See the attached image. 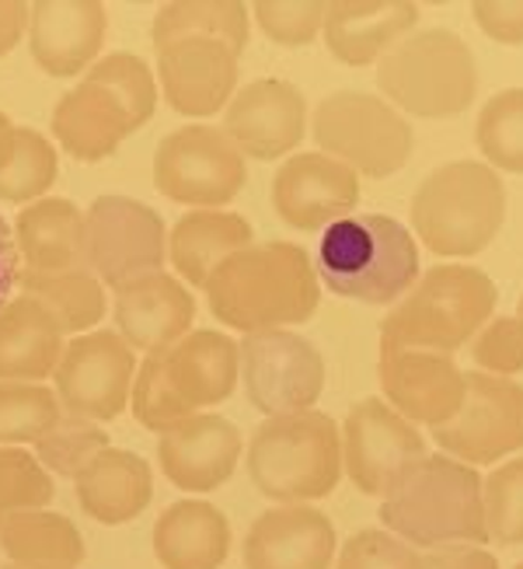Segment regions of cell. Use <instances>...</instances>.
<instances>
[{
  "label": "cell",
  "mask_w": 523,
  "mask_h": 569,
  "mask_svg": "<svg viewBox=\"0 0 523 569\" xmlns=\"http://www.w3.org/2000/svg\"><path fill=\"white\" fill-rule=\"evenodd\" d=\"M203 293L217 321L248 336L304 326L321 305V280L301 244L252 241L217 269Z\"/></svg>",
  "instance_id": "6da1fadb"
},
{
  "label": "cell",
  "mask_w": 523,
  "mask_h": 569,
  "mask_svg": "<svg viewBox=\"0 0 523 569\" xmlns=\"http://www.w3.org/2000/svg\"><path fill=\"white\" fill-rule=\"evenodd\" d=\"M311 130L321 154L342 161L363 179H388L402 171L415 147L409 119L366 91H335L321 98Z\"/></svg>",
  "instance_id": "ba28073f"
},
{
  "label": "cell",
  "mask_w": 523,
  "mask_h": 569,
  "mask_svg": "<svg viewBox=\"0 0 523 569\" xmlns=\"http://www.w3.org/2000/svg\"><path fill=\"white\" fill-rule=\"evenodd\" d=\"M384 102L419 119H451L475 106L479 63L471 46L446 29H422L378 63Z\"/></svg>",
  "instance_id": "52a82bcc"
},
{
  "label": "cell",
  "mask_w": 523,
  "mask_h": 569,
  "mask_svg": "<svg viewBox=\"0 0 523 569\" xmlns=\"http://www.w3.org/2000/svg\"><path fill=\"white\" fill-rule=\"evenodd\" d=\"M342 476L366 497H388L405 468L426 458V437L384 399H363L342 423Z\"/></svg>",
  "instance_id": "5bb4252c"
},
{
  "label": "cell",
  "mask_w": 523,
  "mask_h": 569,
  "mask_svg": "<svg viewBox=\"0 0 523 569\" xmlns=\"http://www.w3.org/2000/svg\"><path fill=\"white\" fill-rule=\"evenodd\" d=\"M29 29V4L24 0H0V60L21 42Z\"/></svg>",
  "instance_id": "7dc6e473"
},
{
  "label": "cell",
  "mask_w": 523,
  "mask_h": 569,
  "mask_svg": "<svg viewBox=\"0 0 523 569\" xmlns=\"http://www.w3.org/2000/svg\"><path fill=\"white\" fill-rule=\"evenodd\" d=\"M513 569H523V562H520V566H513Z\"/></svg>",
  "instance_id": "f5cc1de1"
},
{
  "label": "cell",
  "mask_w": 523,
  "mask_h": 569,
  "mask_svg": "<svg viewBox=\"0 0 523 569\" xmlns=\"http://www.w3.org/2000/svg\"><path fill=\"white\" fill-rule=\"evenodd\" d=\"M81 510L98 525H127L154 500L151 465L140 455L105 448L84 472L73 479Z\"/></svg>",
  "instance_id": "83f0119b"
},
{
  "label": "cell",
  "mask_w": 523,
  "mask_h": 569,
  "mask_svg": "<svg viewBox=\"0 0 523 569\" xmlns=\"http://www.w3.org/2000/svg\"><path fill=\"white\" fill-rule=\"evenodd\" d=\"M381 391L384 402L405 416L412 427H443L464 406V370L446 353L398 350L381 353Z\"/></svg>",
  "instance_id": "e0dca14e"
},
{
  "label": "cell",
  "mask_w": 523,
  "mask_h": 569,
  "mask_svg": "<svg viewBox=\"0 0 523 569\" xmlns=\"http://www.w3.org/2000/svg\"><path fill=\"white\" fill-rule=\"evenodd\" d=\"M426 569H500L492 552H485L482 546H446V549H433L430 556H422Z\"/></svg>",
  "instance_id": "bcb514c9"
},
{
  "label": "cell",
  "mask_w": 523,
  "mask_h": 569,
  "mask_svg": "<svg viewBox=\"0 0 523 569\" xmlns=\"http://www.w3.org/2000/svg\"><path fill=\"white\" fill-rule=\"evenodd\" d=\"M231 552V525L207 500L171 503L154 525V556L164 569H220Z\"/></svg>",
  "instance_id": "f546056e"
},
{
  "label": "cell",
  "mask_w": 523,
  "mask_h": 569,
  "mask_svg": "<svg viewBox=\"0 0 523 569\" xmlns=\"http://www.w3.org/2000/svg\"><path fill=\"white\" fill-rule=\"evenodd\" d=\"M137 353L119 332H84L67 342L57 363V399L70 416L109 423L130 406Z\"/></svg>",
  "instance_id": "4fadbf2b"
},
{
  "label": "cell",
  "mask_w": 523,
  "mask_h": 569,
  "mask_svg": "<svg viewBox=\"0 0 523 569\" xmlns=\"http://www.w3.org/2000/svg\"><path fill=\"white\" fill-rule=\"evenodd\" d=\"M158 81L168 109L207 119L231 106L238 88V57L213 39H179L158 49Z\"/></svg>",
  "instance_id": "ac0fdd59"
},
{
  "label": "cell",
  "mask_w": 523,
  "mask_h": 569,
  "mask_svg": "<svg viewBox=\"0 0 523 569\" xmlns=\"http://www.w3.org/2000/svg\"><path fill=\"white\" fill-rule=\"evenodd\" d=\"M164 378L192 412L228 402L241 381V353L228 332L195 329L164 350Z\"/></svg>",
  "instance_id": "d4e9b609"
},
{
  "label": "cell",
  "mask_w": 523,
  "mask_h": 569,
  "mask_svg": "<svg viewBox=\"0 0 523 569\" xmlns=\"http://www.w3.org/2000/svg\"><path fill=\"white\" fill-rule=\"evenodd\" d=\"M471 18L489 39L503 46H523V0H475Z\"/></svg>",
  "instance_id": "f6af8a7d"
},
{
  "label": "cell",
  "mask_w": 523,
  "mask_h": 569,
  "mask_svg": "<svg viewBox=\"0 0 523 569\" xmlns=\"http://www.w3.org/2000/svg\"><path fill=\"white\" fill-rule=\"evenodd\" d=\"M446 458L464 465H495L523 448V385L482 370L464 375L461 412L433 430Z\"/></svg>",
  "instance_id": "7c38bea8"
},
{
  "label": "cell",
  "mask_w": 523,
  "mask_h": 569,
  "mask_svg": "<svg viewBox=\"0 0 523 569\" xmlns=\"http://www.w3.org/2000/svg\"><path fill=\"white\" fill-rule=\"evenodd\" d=\"M115 332L137 353H161L171 350L182 336L192 332L195 301L179 277L147 273L115 290Z\"/></svg>",
  "instance_id": "d6986e66"
},
{
  "label": "cell",
  "mask_w": 523,
  "mask_h": 569,
  "mask_svg": "<svg viewBox=\"0 0 523 569\" xmlns=\"http://www.w3.org/2000/svg\"><path fill=\"white\" fill-rule=\"evenodd\" d=\"M105 448H112V443H109V433L102 430V423H91V419L63 412L57 423L36 440V458L46 472H57L63 479H78Z\"/></svg>",
  "instance_id": "d590c367"
},
{
  "label": "cell",
  "mask_w": 523,
  "mask_h": 569,
  "mask_svg": "<svg viewBox=\"0 0 523 569\" xmlns=\"http://www.w3.org/2000/svg\"><path fill=\"white\" fill-rule=\"evenodd\" d=\"M360 203V176L342 161L308 151L272 176V210L293 231H318L345 220Z\"/></svg>",
  "instance_id": "9a60e30c"
},
{
  "label": "cell",
  "mask_w": 523,
  "mask_h": 569,
  "mask_svg": "<svg viewBox=\"0 0 523 569\" xmlns=\"http://www.w3.org/2000/svg\"><path fill=\"white\" fill-rule=\"evenodd\" d=\"M248 8L238 0H171L154 14L151 39L158 49L179 39H213L238 57L248 46Z\"/></svg>",
  "instance_id": "1f68e13d"
},
{
  "label": "cell",
  "mask_w": 523,
  "mask_h": 569,
  "mask_svg": "<svg viewBox=\"0 0 523 569\" xmlns=\"http://www.w3.org/2000/svg\"><path fill=\"white\" fill-rule=\"evenodd\" d=\"M475 140L492 171L523 176V88L489 98L475 122Z\"/></svg>",
  "instance_id": "e575fe53"
},
{
  "label": "cell",
  "mask_w": 523,
  "mask_h": 569,
  "mask_svg": "<svg viewBox=\"0 0 523 569\" xmlns=\"http://www.w3.org/2000/svg\"><path fill=\"white\" fill-rule=\"evenodd\" d=\"M0 549L18 569H78L88 556L78 525L53 510L14 513L0 525Z\"/></svg>",
  "instance_id": "4dcf8cb0"
},
{
  "label": "cell",
  "mask_w": 523,
  "mask_h": 569,
  "mask_svg": "<svg viewBox=\"0 0 523 569\" xmlns=\"http://www.w3.org/2000/svg\"><path fill=\"white\" fill-rule=\"evenodd\" d=\"M137 130L133 116L94 73H84V81L73 84L53 109V137L78 161L112 158L119 143Z\"/></svg>",
  "instance_id": "cb8c5ba5"
},
{
  "label": "cell",
  "mask_w": 523,
  "mask_h": 569,
  "mask_svg": "<svg viewBox=\"0 0 523 569\" xmlns=\"http://www.w3.org/2000/svg\"><path fill=\"white\" fill-rule=\"evenodd\" d=\"M168 262V228L158 210L130 196H98L84 213V269L102 287H127Z\"/></svg>",
  "instance_id": "9c48e42d"
},
{
  "label": "cell",
  "mask_w": 523,
  "mask_h": 569,
  "mask_svg": "<svg viewBox=\"0 0 523 569\" xmlns=\"http://www.w3.org/2000/svg\"><path fill=\"white\" fill-rule=\"evenodd\" d=\"M223 133L231 137L241 158L276 161L308 133V98L296 84L280 78L252 81L231 98L223 112Z\"/></svg>",
  "instance_id": "2e32d148"
},
{
  "label": "cell",
  "mask_w": 523,
  "mask_h": 569,
  "mask_svg": "<svg viewBox=\"0 0 523 569\" xmlns=\"http://www.w3.org/2000/svg\"><path fill=\"white\" fill-rule=\"evenodd\" d=\"M8 127H11V119H8V116H4V112H0V133H4V130H8Z\"/></svg>",
  "instance_id": "681fc988"
},
{
  "label": "cell",
  "mask_w": 523,
  "mask_h": 569,
  "mask_svg": "<svg viewBox=\"0 0 523 569\" xmlns=\"http://www.w3.org/2000/svg\"><path fill=\"white\" fill-rule=\"evenodd\" d=\"M244 395L265 416L308 412L325 388V360L318 346L286 329L248 332L238 342Z\"/></svg>",
  "instance_id": "8fae6325"
},
{
  "label": "cell",
  "mask_w": 523,
  "mask_h": 569,
  "mask_svg": "<svg viewBox=\"0 0 523 569\" xmlns=\"http://www.w3.org/2000/svg\"><path fill=\"white\" fill-rule=\"evenodd\" d=\"M516 321H520V326H523V297H520V305H516V315H513Z\"/></svg>",
  "instance_id": "f907efd6"
},
{
  "label": "cell",
  "mask_w": 523,
  "mask_h": 569,
  "mask_svg": "<svg viewBox=\"0 0 523 569\" xmlns=\"http://www.w3.org/2000/svg\"><path fill=\"white\" fill-rule=\"evenodd\" d=\"M335 528L308 503L272 507L248 528L244 569H332Z\"/></svg>",
  "instance_id": "7402d4cb"
},
{
  "label": "cell",
  "mask_w": 523,
  "mask_h": 569,
  "mask_svg": "<svg viewBox=\"0 0 523 569\" xmlns=\"http://www.w3.org/2000/svg\"><path fill=\"white\" fill-rule=\"evenodd\" d=\"M252 224L231 210H192L174 220L168 234V259L179 280L207 287V280L234 252L252 244Z\"/></svg>",
  "instance_id": "f1b7e54d"
},
{
  "label": "cell",
  "mask_w": 523,
  "mask_h": 569,
  "mask_svg": "<svg viewBox=\"0 0 523 569\" xmlns=\"http://www.w3.org/2000/svg\"><path fill=\"white\" fill-rule=\"evenodd\" d=\"M495 301L500 290L482 269L461 262L433 266L381 321V353L426 350L451 357L482 332Z\"/></svg>",
  "instance_id": "277c9868"
},
{
  "label": "cell",
  "mask_w": 523,
  "mask_h": 569,
  "mask_svg": "<svg viewBox=\"0 0 523 569\" xmlns=\"http://www.w3.org/2000/svg\"><path fill=\"white\" fill-rule=\"evenodd\" d=\"M130 406L137 423L154 430V433H168L174 427H182L189 416H195L189 406L179 402V395L171 391L168 378H164V350L151 353L133 378V391H130Z\"/></svg>",
  "instance_id": "ab89813d"
},
{
  "label": "cell",
  "mask_w": 523,
  "mask_h": 569,
  "mask_svg": "<svg viewBox=\"0 0 523 569\" xmlns=\"http://www.w3.org/2000/svg\"><path fill=\"white\" fill-rule=\"evenodd\" d=\"M252 11L259 29L280 46H308L321 36V24H325L321 0H259Z\"/></svg>",
  "instance_id": "b9f144b4"
},
{
  "label": "cell",
  "mask_w": 523,
  "mask_h": 569,
  "mask_svg": "<svg viewBox=\"0 0 523 569\" xmlns=\"http://www.w3.org/2000/svg\"><path fill=\"white\" fill-rule=\"evenodd\" d=\"M105 8L98 0H39L29 8V49L49 78H78L105 42Z\"/></svg>",
  "instance_id": "44dd1931"
},
{
  "label": "cell",
  "mask_w": 523,
  "mask_h": 569,
  "mask_svg": "<svg viewBox=\"0 0 523 569\" xmlns=\"http://www.w3.org/2000/svg\"><path fill=\"white\" fill-rule=\"evenodd\" d=\"M63 416L53 388L29 381H0V448L36 443Z\"/></svg>",
  "instance_id": "8d00e7d4"
},
{
  "label": "cell",
  "mask_w": 523,
  "mask_h": 569,
  "mask_svg": "<svg viewBox=\"0 0 523 569\" xmlns=\"http://www.w3.org/2000/svg\"><path fill=\"white\" fill-rule=\"evenodd\" d=\"M335 569H426L419 549L394 538L391 531L366 528L356 531L335 556Z\"/></svg>",
  "instance_id": "7bdbcfd3"
},
{
  "label": "cell",
  "mask_w": 523,
  "mask_h": 569,
  "mask_svg": "<svg viewBox=\"0 0 523 569\" xmlns=\"http://www.w3.org/2000/svg\"><path fill=\"white\" fill-rule=\"evenodd\" d=\"M18 280H21V259L14 249V234L8 220L0 217V305L11 301V290L18 287Z\"/></svg>",
  "instance_id": "c3c4849f"
},
{
  "label": "cell",
  "mask_w": 523,
  "mask_h": 569,
  "mask_svg": "<svg viewBox=\"0 0 523 569\" xmlns=\"http://www.w3.org/2000/svg\"><path fill=\"white\" fill-rule=\"evenodd\" d=\"M248 164L231 137L192 122L168 133L154 151V186L174 203L220 210L244 189Z\"/></svg>",
  "instance_id": "30bf717a"
},
{
  "label": "cell",
  "mask_w": 523,
  "mask_h": 569,
  "mask_svg": "<svg viewBox=\"0 0 523 569\" xmlns=\"http://www.w3.org/2000/svg\"><path fill=\"white\" fill-rule=\"evenodd\" d=\"M485 535L495 546H523V455L482 479Z\"/></svg>",
  "instance_id": "74e56055"
},
{
  "label": "cell",
  "mask_w": 523,
  "mask_h": 569,
  "mask_svg": "<svg viewBox=\"0 0 523 569\" xmlns=\"http://www.w3.org/2000/svg\"><path fill=\"white\" fill-rule=\"evenodd\" d=\"M381 521L412 549L485 546L482 476L446 455L419 458L384 497Z\"/></svg>",
  "instance_id": "7a4b0ae2"
},
{
  "label": "cell",
  "mask_w": 523,
  "mask_h": 569,
  "mask_svg": "<svg viewBox=\"0 0 523 569\" xmlns=\"http://www.w3.org/2000/svg\"><path fill=\"white\" fill-rule=\"evenodd\" d=\"M506 186L485 161H451L419 182L409 220L419 241L446 259L485 252L506 224Z\"/></svg>",
  "instance_id": "5b68a950"
},
{
  "label": "cell",
  "mask_w": 523,
  "mask_h": 569,
  "mask_svg": "<svg viewBox=\"0 0 523 569\" xmlns=\"http://www.w3.org/2000/svg\"><path fill=\"white\" fill-rule=\"evenodd\" d=\"M419 24V8L409 0H332L325 4L321 36L329 53L345 67L381 63Z\"/></svg>",
  "instance_id": "603a6c76"
},
{
  "label": "cell",
  "mask_w": 523,
  "mask_h": 569,
  "mask_svg": "<svg viewBox=\"0 0 523 569\" xmlns=\"http://www.w3.org/2000/svg\"><path fill=\"white\" fill-rule=\"evenodd\" d=\"M248 479L280 507L335 492L342 482V433L335 419L318 409L269 416L248 443Z\"/></svg>",
  "instance_id": "8992f818"
},
{
  "label": "cell",
  "mask_w": 523,
  "mask_h": 569,
  "mask_svg": "<svg viewBox=\"0 0 523 569\" xmlns=\"http://www.w3.org/2000/svg\"><path fill=\"white\" fill-rule=\"evenodd\" d=\"M53 500V476L24 448H0V525L14 513L46 510Z\"/></svg>",
  "instance_id": "f35d334b"
},
{
  "label": "cell",
  "mask_w": 523,
  "mask_h": 569,
  "mask_svg": "<svg viewBox=\"0 0 523 569\" xmlns=\"http://www.w3.org/2000/svg\"><path fill=\"white\" fill-rule=\"evenodd\" d=\"M471 360L482 375L513 378L523 370V326L516 318H489L482 332L471 342Z\"/></svg>",
  "instance_id": "ee69618b"
},
{
  "label": "cell",
  "mask_w": 523,
  "mask_h": 569,
  "mask_svg": "<svg viewBox=\"0 0 523 569\" xmlns=\"http://www.w3.org/2000/svg\"><path fill=\"white\" fill-rule=\"evenodd\" d=\"M67 350L63 329L29 293L0 305V381L42 385Z\"/></svg>",
  "instance_id": "4316f807"
},
{
  "label": "cell",
  "mask_w": 523,
  "mask_h": 569,
  "mask_svg": "<svg viewBox=\"0 0 523 569\" xmlns=\"http://www.w3.org/2000/svg\"><path fill=\"white\" fill-rule=\"evenodd\" d=\"M21 293H29L49 315L57 318L63 336H84L105 318V287L88 269H67V273H24L18 280Z\"/></svg>",
  "instance_id": "836d02e7"
},
{
  "label": "cell",
  "mask_w": 523,
  "mask_h": 569,
  "mask_svg": "<svg viewBox=\"0 0 523 569\" xmlns=\"http://www.w3.org/2000/svg\"><path fill=\"white\" fill-rule=\"evenodd\" d=\"M241 458V430L217 412H195L182 427L161 433L158 461L171 486L185 492H213L234 476Z\"/></svg>",
  "instance_id": "ffe728a7"
},
{
  "label": "cell",
  "mask_w": 523,
  "mask_h": 569,
  "mask_svg": "<svg viewBox=\"0 0 523 569\" xmlns=\"http://www.w3.org/2000/svg\"><path fill=\"white\" fill-rule=\"evenodd\" d=\"M60 158L49 137L29 127H8L0 133V200L36 203L57 186Z\"/></svg>",
  "instance_id": "d6a6232c"
},
{
  "label": "cell",
  "mask_w": 523,
  "mask_h": 569,
  "mask_svg": "<svg viewBox=\"0 0 523 569\" xmlns=\"http://www.w3.org/2000/svg\"><path fill=\"white\" fill-rule=\"evenodd\" d=\"M4 569H18V566H11V562H8V566H4Z\"/></svg>",
  "instance_id": "816d5d0a"
},
{
  "label": "cell",
  "mask_w": 523,
  "mask_h": 569,
  "mask_svg": "<svg viewBox=\"0 0 523 569\" xmlns=\"http://www.w3.org/2000/svg\"><path fill=\"white\" fill-rule=\"evenodd\" d=\"M24 273H67L84 269V213L60 196L29 203L11 224Z\"/></svg>",
  "instance_id": "484cf974"
},
{
  "label": "cell",
  "mask_w": 523,
  "mask_h": 569,
  "mask_svg": "<svg viewBox=\"0 0 523 569\" xmlns=\"http://www.w3.org/2000/svg\"><path fill=\"white\" fill-rule=\"evenodd\" d=\"M314 273L335 297L388 308L419 283V244L394 217H345L321 234Z\"/></svg>",
  "instance_id": "3957f363"
},
{
  "label": "cell",
  "mask_w": 523,
  "mask_h": 569,
  "mask_svg": "<svg viewBox=\"0 0 523 569\" xmlns=\"http://www.w3.org/2000/svg\"><path fill=\"white\" fill-rule=\"evenodd\" d=\"M88 73H94L119 102L133 116L137 127H147L158 109V84H154V73L147 67L137 53H109L98 60Z\"/></svg>",
  "instance_id": "60d3db41"
}]
</instances>
